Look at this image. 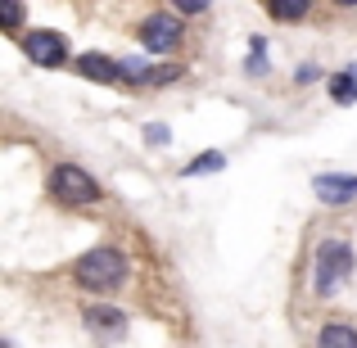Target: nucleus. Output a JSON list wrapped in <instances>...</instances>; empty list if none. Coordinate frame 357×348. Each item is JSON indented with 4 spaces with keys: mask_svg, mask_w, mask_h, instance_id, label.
Segmentation results:
<instances>
[{
    "mask_svg": "<svg viewBox=\"0 0 357 348\" xmlns=\"http://www.w3.org/2000/svg\"><path fill=\"white\" fill-rule=\"evenodd\" d=\"M73 280H77L82 289H91V294H114V289L127 285V258H122V249L100 244V249L82 253V258L73 262Z\"/></svg>",
    "mask_w": 357,
    "mask_h": 348,
    "instance_id": "1",
    "label": "nucleus"
},
{
    "mask_svg": "<svg viewBox=\"0 0 357 348\" xmlns=\"http://www.w3.org/2000/svg\"><path fill=\"white\" fill-rule=\"evenodd\" d=\"M349 276H353V244L344 235H326L312 258V289L317 294H335Z\"/></svg>",
    "mask_w": 357,
    "mask_h": 348,
    "instance_id": "2",
    "label": "nucleus"
},
{
    "mask_svg": "<svg viewBox=\"0 0 357 348\" xmlns=\"http://www.w3.org/2000/svg\"><path fill=\"white\" fill-rule=\"evenodd\" d=\"M50 195L59 204H73V209H86V204H100V181L77 163H59L50 172Z\"/></svg>",
    "mask_w": 357,
    "mask_h": 348,
    "instance_id": "3",
    "label": "nucleus"
},
{
    "mask_svg": "<svg viewBox=\"0 0 357 348\" xmlns=\"http://www.w3.org/2000/svg\"><path fill=\"white\" fill-rule=\"evenodd\" d=\"M136 36H140V45L145 50H154V54H167V50H176L181 45V36H185V23L176 14H149L145 23L136 27Z\"/></svg>",
    "mask_w": 357,
    "mask_h": 348,
    "instance_id": "4",
    "label": "nucleus"
},
{
    "mask_svg": "<svg viewBox=\"0 0 357 348\" xmlns=\"http://www.w3.org/2000/svg\"><path fill=\"white\" fill-rule=\"evenodd\" d=\"M82 321H86V331L96 335L100 344L127 340V312L114 308V303H91V308H82Z\"/></svg>",
    "mask_w": 357,
    "mask_h": 348,
    "instance_id": "5",
    "label": "nucleus"
},
{
    "mask_svg": "<svg viewBox=\"0 0 357 348\" xmlns=\"http://www.w3.org/2000/svg\"><path fill=\"white\" fill-rule=\"evenodd\" d=\"M23 50H27V59H36L41 68L68 63V41H63L59 32H50V27H36L32 36H23Z\"/></svg>",
    "mask_w": 357,
    "mask_h": 348,
    "instance_id": "6",
    "label": "nucleus"
},
{
    "mask_svg": "<svg viewBox=\"0 0 357 348\" xmlns=\"http://www.w3.org/2000/svg\"><path fill=\"white\" fill-rule=\"evenodd\" d=\"M312 190L321 195L331 209H344V204L357 199V176H335V172H326V176H317V181H312Z\"/></svg>",
    "mask_w": 357,
    "mask_h": 348,
    "instance_id": "7",
    "label": "nucleus"
},
{
    "mask_svg": "<svg viewBox=\"0 0 357 348\" xmlns=\"http://www.w3.org/2000/svg\"><path fill=\"white\" fill-rule=\"evenodd\" d=\"M77 73H82V77H91V82H122L118 59H109V54H100V50L77 54Z\"/></svg>",
    "mask_w": 357,
    "mask_h": 348,
    "instance_id": "8",
    "label": "nucleus"
},
{
    "mask_svg": "<svg viewBox=\"0 0 357 348\" xmlns=\"http://www.w3.org/2000/svg\"><path fill=\"white\" fill-rule=\"evenodd\" d=\"M317 348H357V331L344 321H331L321 326V335H317Z\"/></svg>",
    "mask_w": 357,
    "mask_h": 348,
    "instance_id": "9",
    "label": "nucleus"
},
{
    "mask_svg": "<svg viewBox=\"0 0 357 348\" xmlns=\"http://www.w3.org/2000/svg\"><path fill=\"white\" fill-rule=\"evenodd\" d=\"M307 0H267V14L280 18V23H298V18H307Z\"/></svg>",
    "mask_w": 357,
    "mask_h": 348,
    "instance_id": "10",
    "label": "nucleus"
},
{
    "mask_svg": "<svg viewBox=\"0 0 357 348\" xmlns=\"http://www.w3.org/2000/svg\"><path fill=\"white\" fill-rule=\"evenodd\" d=\"M331 96H335V105H353L357 100V63L344 68L340 77H331Z\"/></svg>",
    "mask_w": 357,
    "mask_h": 348,
    "instance_id": "11",
    "label": "nucleus"
},
{
    "mask_svg": "<svg viewBox=\"0 0 357 348\" xmlns=\"http://www.w3.org/2000/svg\"><path fill=\"white\" fill-rule=\"evenodd\" d=\"M227 167V154H218V149H208V154H199V158H190V163L181 167L185 176H204V172H222Z\"/></svg>",
    "mask_w": 357,
    "mask_h": 348,
    "instance_id": "12",
    "label": "nucleus"
},
{
    "mask_svg": "<svg viewBox=\"0 0 357 348\" xmlns=\"http://www.w3.org/2000/svg\"><path fill=\"white\" fill-rule=\"evenodd\" d=\"M118 68H122V82H131V86H145L149 82V59H118Z\"/></svg>",
    "mask_w": 357,
    "mask_h": 348,
    "instance_id": "13",
    "label": "nucleus"
},
{
    "mask_svg": "<svg viewBox=\"0 0 357 348\" xmlns=\"http://www.w3.org/2000/svg\"><path fill=\"white\" fill-rule=\"evenodd\" d=\"M176 77H181V63H163V68H154V73H149V82H145V86H167V82H176Z\"/></svg>",
    "mask_w": 357,
    "mask_h": 348,
    "instance_id": "14",
    "label": "nucleus"
},
{
    "mask_svg": "<svg viewBox=\"0 0 357 348\" xmlns=\"http://www.w3.org/2000/svg\"><path fill=\"white\" fill-rule=\"evenodd\" d=\"M0 18H5V27L14 32V27H18V23L27 18V9H23V5H0Z\"/></svg>",
    "mask_w": 357,
    "mask_h": 348,
    "instance_id": "15",
    "label": "nucleus"
},
{
    "mask_svg": "<svg viewBox=\"0 0 357 348\" xmlns=\"http://www.w3.org/2000/svg\"><path fill=\"white\" fill-rule=\"evenodd\" d=\"M145 136H149V145H167V127H163V122H149Z\"/></svg>",
    "mask_w": 357,
    "mask_h": 348,
    "instance_id": "16",
    "label": "nucleus"
},
{
    "mask_svg": "<svg viewBox=\"0 0 357 348\" xmlns=\"http://www.w3.org/2000/svg\"><path fill=\"white\" fill-rule=\"evenodd\" d=\"M181 14H208V5L204 0H181Z\"/></svg>",
    "mask_w": 357,
    "mask_h": 348,
    "instance_id": "17",
    "label": "nucleus"
},
{
    "mask_svg": "<svg viewBox=\"0 0 357 348\" xmlns=\"http://www.w3.org/2000/svg\"><path fill=\"white\" fill-rule=\"evenodd\" d=\"M317 73H321L317 63H303V68H298V82H317Z\"/></svg>",
    "mask_w": 357,
    "mask_h": 348,
    "instance_id": "18",
    "label": "nucleus"
}]
</instances>
